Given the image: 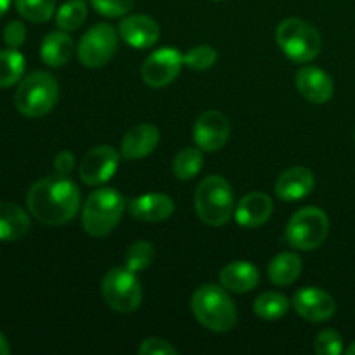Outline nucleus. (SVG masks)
Segmentation results:
<instances>
[{"mask_svg": "<svg viewBox=\"0 0 355 355\" xmlns=\"http://www.w3.org/2000/svg\"><path fill=\"white\" fill-rule=\"evenodd\" d=\"M28 208L42 224L62 225L78 214L80 191L73 180L55 173L31 186L28 193Z\"/></svg>", "mask_w": 355, "mask_h": 355, "instance_id": "f257e3e1", "label": "nucleus"}, {"mask_svg": "<svg viewBox=\"0 0 355 355\" xmlns=\"http://www.w3.org/2000/svg\"><path fill=\"white\" fill-rule=\"evenodd\" d=\"M193 314L205 328L215 333L231 331L238 321L234 302L227 295L224 286L203 284L194 291L191 298Z\"/></svg>", "mask_w": 355, "mask_h": 355, "instance_id": "f03ea898", "label": "nucleus"}, {"mask_svg": "<svg viewBox=\"0 0 355 355\" xmlns=\"http://www.w3.org/2000/svg\"><path fill=\"white\" fill-rule=\"evenodd\" d=\"M196 214L201 222L218 227L231 220L234 214V193L224 177L210 175L200 182L194 193Z\"/></svg>", "mask_w": 355, "mask_h": 355, "instance_id": "7ed1b4c3", "label": "nucleus"}, {"mask_svg": "<svg viewBox=\"0 0 355 355\" xmlns=\"http://www.w3.org/2000/svg\"><path fill=\"white\" fill-rule=\"evenodd\" d=\"M123 208L125 200L116 189L111 187L96 189L83 205V231L92 238H104L118 225Z\"/></svg>", "mask_w": 355, "mask_h": 355, "instance_id": "20e7f679", "label": "nucleus"}, {"mask_svg": "<svg viewBox=\"0 0 355 355\" xmlns=\"http://www.w3.org/2000/svg\"><path fill=\"white\" fill-rule=\"evenodd\" d=\"M59 85L51 73L35 71L23 78L14 96V104L23 116H45L55 106Z\"/></svg>", "mask_w": 355, "mask_h": 355, "instance_id": "39448f33", "label": "nucleus"}, {"mask_svg": "<svg viewBox=\"0 0 355 355\" xmlns=\"http://www.w3.org/2000/svg\"><path fill=\"white\" fill-rule=\"evenodd\" d=\"M276 40L283 54L295 62L314 61L321 52L318 30L300 17H288L277 26Z\"/></svg>", "mask_w": 355, "mask_h": 355, "instance_id": "423d86ee", "label": "nucleus"}, {"mask_svg": "<svg viewBox=\"0 0 355 355\" xmlns=\"http://www.w3.org/2000/svg\"><path fill=\"white\" fill-rule=\"evenodd\" d=\"M329 218L321 208L307 207L298 210L290 218L286 227V239L293 248L311 252L319 248L328 238Z\"/></svg>", "mask_w": 355, "mask_h": 355, "instance_id": "0eeeda50", "label": "nucleus"}, {"mask_svg": "<svg viewBox=\"0 0 355 355\" xmlns=\"http://www.w3.org/2000/svg\"><path fill=\"white\" fill-rule=\"evenodd\" d=\"M103 298L118 314H130L141 305L142 290L135 272L114 267L103 279Z\"/></svg>", "mask_w": 355, "mask_h": 355, "instance_id": "6e6552de", "label": "nucleus"}, {"mask_svg": "<svg viewBox=\"0 0 355 355\" xmlns=\"http://www.w3.org/2000/svg\"><path fill=\"white\" fill-rule=\"evenodd\" d=\"M118 37L111 24L97 23L87 31L78 44V59L87 68H103L118 51Z\"/></svg>", "mask_w": 355, "mask_h": 355, "instance_id": "1a4fd4ad", "label": "nucleus"}, {"mask_svg": "<svg viewBox=\"0 0 355 355\" xmlns=\"http://www.w3.org/2000/svg\"><path fill=\"white\" fill-rule=\"evenodd\" d=\"M184 66V55L173 47H163L155 51L146 58L144 64L141 68L142 80L153 89H162L168 85Z\"/></svg>", "mask_w": 355, "mask_h": 355, "instance_id": "9d476101", "label": "nucleus"}, {"mask_svg": "<svg viewBox=\"0 0 355 355\" xmlns=\"http://www.w3.org/2000/svg\"><path fill=\"white\" fill-rule=\"evenodd\" d=\"M231 123L220 111H205L198 116L193 127V137L201 151H220L229 141Z\"/></svg>", "mask_w": 355, "mask_h": 355, "instance_id": "9b49d317", "label": "nucleus"}, {"mask_svg": "<svg viewBox=\"0 0 355 355\" xmlns=\"http://www.w3.org/2000/svg\"><path fill=\"white\" fill-rule=\"evenodd\" d=\"M120 163V155L111 146H97L83 156L80 163V179L87 186H101L113 179Z\"/></svg>", "mask_w": 355, "mask_h": 355, "instance_id": "f8f14e48", "label": "nucleus"}, {"mask_svg": "<svg viewBox=\"0 0 355 355\" xmlns=\"http://www.w3.org/2000/svg\"><path fill=\"white\" fill-rule=\"evenodd\" d=\"M291 304L300 318L311 322L329 321L336 312V304L331 295L319 288H304L297 291Z\"/></svg>", "mask_w": 355, "mask_h": 355, "instance_id": "ddd939ff", "label": "nucleus"}, {"mask_svg": "<svg viewBox=\"0 0 355 355\" xmlns=\"http://www.w3.org/2000/svg\"><path fill=\"white\" fill-rule=\"evenodd\" d=\"M297 89L312 104L328 103L335 92L331 76L315 66H304L297 73Z\"/></svg>", "mask_w": 355, "mask_h": 355, "instance_id": "4468645a", "label": "nucleus"}, {"mask_svg": "<svg viewBox=\"0 0 355 355\" xmlns=\"http://www.w3.org/2000/svg\"><path fill=\"white\" fill-rule=\"evenodd\" d=\"M118 35L134 49H149L158 42L159 26L153 17L144 14L123 17L118 26Z\"/></svg>", "mask_w": 355, "mask_h": 355, "instance_id": "2eb2a0df", "label": "nucleus"}, {"mask_svg": "<svg viewBox=\"0 0 355 355\" xmlns=\"http://www.w3.org/2000/svg\"><path fill=\"white\" fill-rule=\"evenodd\" d=\"M314 184L315 179L311 170L305 168V166H293V168L281 173L279 179L276 180L274 191H276L279 200L293 203V201L307 198L314 189Z\"/></svg>", "mask_w": 355, "mask_h": 355, "instance_id": "dca6fc26", "label": "nucleus"}, {"mask_svg": "<svg viewBox=\"0 0 355 355\" xmlns=\"http://www.w3.org/2000/svg\"><path fill=\"white\" fill-rule=\"evenodd\" d=\"M274 210L272 200L266 193H250L243 196L234 210V218L241 227L257 229L266 224Z\"/></svg>", "mask_w": 355, "mask_h": 355, "instance_id": "f3484780", "label": "nucleus"}, {"mask_svg": "<svg viewBox=\"0 0 355 355\" xmlns=\"http://www.w3.org/2000/svg\"><path fill=\"white\" fill-rule=\"evenodd\" d=\"M159 142V130L151 123L130 128L121 139L120 153L125 159H141L151 155Z\"/></svg>", "mask_w": 355, "mask_h": 355, "instance_id": "a211bd4d", "label": "nucleus"}, {"mask_svg": "<svg viewBox=\"0 0 355 355\" xmlns=\"http://www.w3.org/2000/svg\"><path fill=\"white\" fill-rule=\"evenodd\" d=\"M130 215L142 222H162L172 217L175 203L170 196L159 193L142 194L135 198L128 207Z\"/></svg>", "mask_w": 355, "mask_h": 355, "instance_id": "6ab92c4d", "label": "nucleus"}, {"mask_svg": "<svg viewBox=\"0 0 355 355\" xmlns=\"http://www.w3.org/2000/svg\"><path fill=\"white\" fill-rule=\"evenodd\" d=\"M259 281V269L253 263L243 262V260L229 263L220 272V284L232 293H248L255 290Z\"/></svg>", "mask_w": 355, "mask_h": 355, "instance_id": "aec40b11", "label": "nucleus"}, {"mask_svg": "<svg viewBox=\"0 0 355 355\" xmlns=\"http://www.w3.org/2000/svg\"><path fill=\"white\" fill-rule=\"evenodd\" d=\"M73 51L75 47L71 37H68V31H52L42 40L40 58L51 68H59L71 59Z\"/></svg>", "mask_w": 355, "mask_h": 355, "instance_id": "412c9836", "label": "nucleus"}, {"mask_svg": "<svg viewBox=\"0 0 355 355\" xmlns=\"http://www.w3.org/2000/svg\"><path fill=\"white\" fill-rule=\"evenodd\" d=\"M30 231V217L14 203H0V241H17Z\"/></svg>", "mask_w": 355, "mask_h": 355, "instance_id": "4be33fe9", "label": "nucleus"}, {"mask_svg": "<svg viewBox=\"0 0 355 355\" xmlns=\"http://www.w3.org/2000/svg\"><path fill=\"white\" fill-rule=\"evenodd\" d=\"M302 269H304V262L297 253L283 252L270 260L267 276H269L270 283L276 286H290L298 279Z\"/></svg>", "mask_w": 355, "mask_h": 355, "instance_id": "5701e85b", "label": "nucleus"}, {"mask_svg": "<svg viewBox=\"0 0 355 355\" xmlns=\"http://www.w3.org/2000/svg\"><path fill=\"white\" fill-rule=\"evenodd\" d=\"M288 309H290V300L276 291H266L253 304L255 314L266 321H277V319L284 318Z\"/></svg>", "mask_w": 355, "mask_h": 355, "instance_id": "b1692460", "label": "nucleus"}, {"mask_svg": "<svg viewBox=\"0 0 355 355\" xmlns=\"http://www.w3.org/2000/svg\"><path fill=\"white\" fill-rule=\"evenodd\" d=\"M24 73V58L17 49L0 51V87H10L19 82Z\"/></svg>", "mask_w": 355, "mask_h": 355, "instance_id": "393cba45", "label": "nucleus"}, {"mask_svg": "<svg viewBox=\"0 0 355 355\" xmlns=\"http://www.w3.org/2000/svg\"><path fill=\"white\" fill-rule=\"evenodd\" d=\"M203 168V153L196 148H186L173 158V173L177 179L189 180Z\"/></svg>", "mask_w": 355, "mask_h": 355, "instance_id": "a878e982", "label": "nucleus"}, {"mask_svg": "<svg viewBox=\"0 0 355 355\" xmlns=\"http://www.w3.org/2000/svg\"><path fill=\"white\" fill-rule=\"evenodd\" d=\"M87 19L85 0H69L55 14V24L62 31L78 30Z\"/></svg>", "mask_w": 355, "mask_h": 355, "instance_id": "bb28decb", "label": "nucleus"}, {"mask_svg": "<svg viewBox=\"0 0 355 355\" xmlns=\"http://www.w3.org/2000/svg\"><path fill=\"white\" fill-rule=\"evenodd\" d=\"M16 7L30 23H45L54 16L55 0H16Z\"/></svg>", "mask_w": 355, "mask_h": 355, "instance_id": "cd10ccee", "label": "nucleus"}, {"mask_svg": "<svg viewBox=\"0 0 355 355\" xmlns=\"http://www.w3.org/2000/svg\"><path fill=\"white\" fill-rule=\"evenodd\" d=\"M155 260V248L149 241H135L125 253V267L132 272H142Z\"/></svg>", "mask_w": 355, "mask_h": 355, "instance_id": "c85d7f7f", "label": "nucleus"}, {"mask_svg": "<svg viewBox=\"0 0 355 355\" xmlns=\"http://www.w3.org/2000/svg\"><path fill=\"white\" fill-rule=\"evenodd\" d=\"M217 61V51L211 45H198L191 49L187 54H184V66L196 71L210 69Z\"/></svg>", "mask_w": 355, "mask_h": 355, "instance_id": "c756f323", "label": "nucleus"}, {"mask_svg": "<svg viewBox=\"0 0 355 355\" xmlns=\"http://www.w3.org/2000/svg\"><path fill=\"white\" fill-rule=\"evenodd\" d=\"M314 350L318 355H340L343 352V340L335 329H324L315 336Z\"/></svg>", "mask_w": 355, "mask_h": 355, "instance_id": "7c9ffc66", "label": "nucleus"}, {"mask_svg": "<svg viewBox=\"0 0 355 355\" xmlns=\"http://www.w3.org/2000/svg\"><path fill=\"white\" fill-rule=\"evenodd\" d=\"M94 9L106 17H121L134 7V0H90Z\"/></svg>", "mask_w": 355, "mask_h": 355, "instance_id": "2f4dec72", "label": "nucleus"}, {"mask_svg": "<svg viewBox=\"0 0 355 355\" xmlns=\"http://www.w3.org/2000/svg\"><path fill=\"white\" fill-rule=\"evenodd\" d=\"M24 40H26V28L21 21H10L3 28V42L10 49H19L24 44Z\"/></svg>", "mask_w": 355, "mask_h": 355, "instance_id": "473e14b6", "label": "nucleus"}, {"mask_svg": "<svg viewBox=\"0 0 355 355\" xmlns=\"http://www.w3.org/2000/svg\"><path fill=\"white\" fill-rule=\"evenodd\" d=\"M141 355H175L177 350L162 338H148L139 347Z\"/></svg>", "mask_w": 355, "mask_h": 355, "instance_id": "72a5a7b5", "label": "nucleus"}, {"mask_svg": "<svg viewBox=\"0 0 355 355\" xmlns=\"http://www.w3.org/2000/svg\"><path fill=\"white\" fill-rule=\"evenodd\" d=\"M75 168V156L69 151H61L54 159V170L58 175L68 177Z\"/></svg>", "mask_w": 355, "mask_h": 355, "instance_id": "f704fd0d", "label": "nucleus"}, {"mask_svg": "<svg viewBox=\"0 0 355 355\" xmlns=\"http://www.w3.org/2000/svg\"><path fill=\"white\" fill-rule=\"evenodd\" d=\"M10 354V347H9V342H7L6 336L0 333V355H7Z\"/></svg>", "mask_w": 355, "mask_h": 355, "instance_id": "c9c22d12", "label": "nucleus"}, {"mask_svg": "<svg viewBox=\"0 0 355 355\" xmlns=\"http://www.w3.org/2000/svg\"><path fill=\"white\" fill-rule=\"evenodd\" d=\"M9 6H10V0H0V17L7 12Z\"/></svg>", "mask_w": 355, "mask_h": 355, "instance_id": "e433bc0d", "label": "nucleus"}, {"mask_svg": "<svg viewBox=\"0 0 355 355\" xmlns=\"http://www.w3.org/2000/svg\"><path fill=\"white\" fill-rule=\"evenodd\" d=\"M347 355H355V342L347 349Z\"/></svg>", "mask_w": 355, "mask_h": 355, "instance_id": "4c0bfd02", "label": "nucleus"}, {"mask_svg": "<svg viewBox=\"0 0 355 355\" xmlns=\"http://www.w3.org/2000/svg\"><path fill=\"white\" fill-rule=\"evenodd\" d=\"M354 139H355V135H354Z\"/></svg>", "mask_w": 355, "mask_h": 355, "instance_id": "58836bf2", "label": "nucleus"}]
</instances>
